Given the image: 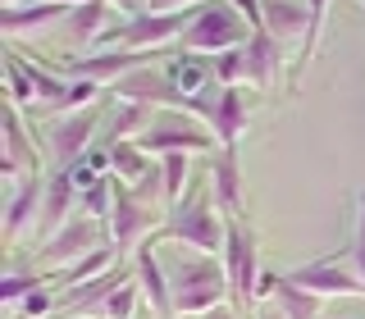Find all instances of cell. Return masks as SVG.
<instances>
[{
	"instance_id": "cell-32",
	"label": "cell",
	"mask_w": 365,
	"mask_h": 319,
	"mask_svg": "<svg viewBox=\"0 0 365 319\" xmlns=\"http://www.w3.org/2000/svg\"><path fill=\"white\" fill-rule=\"evenodd\" d=\"M9 105H32L37 100V87H32V78H28V68H23V60H9Z\"/></svg>"
},
{
	"instance_id": "cell-12",
	"label": "cell",
	"mask_w": 365,
	"mask_h": 319,
	"mask_svg": "<svg viewBox=\"0 0 365 319\" xmlns=\"http://www.w3.org/2000/svg\"><path fill=\"white\" fill-rule=\"evenodd\" d=\"M64 0H32V5H5V14H0V28H5V37H28V32H46L55 28V23L68 19Z\"/></svg>"
},
{
	"instance_id": "cell-33",
	"label": "cell",
	"mask_w": 365,
	"mask_h": 319,
	"mask_svg": "<svg viewBox=\"0 0 365 319\" xmlns=\"http://www.w3.org/2000/svg\"><path fill=\"white\" fill-rule=\"evenodd\" d=\"M83 205H87V214H91V219H101V214H110V205H114V182L96 178L91 187H83Z\"/></svg>"
},
{
	"instance_id": "cell-14",
	"label": "cell",
	"mask_w": 365,
	"mask_h": 319,
	"mask_svg": "<svg viewBox=\"0 0 365 319\" xmlns=\"http://www.w3.org/2000/svg\"><path fill=\"white\" fill-rule=\"evenodd\" d=\"M133 278H137V288L146 292V301H151L155 315H165V319L174 315V292H169V278L155 265V246L151 242H142L133 251Z\"/></svg>"
},
{
	"instance_id": "cell-34",
	"label": "cell",
	"mask_w": 365,
	"mask_h": 319,
	"mask_svg": "<svg viewBox=\"0 0 365 319\" xmlns=\"http://www.w3.org/2000/svg\"><path fill=\"white\" fill-rule=\"evenodd\" d=\"M37 288H41V273H9V278L0 283V296H5V305H14L19 296H28Z\"/></svg>"
},
{
	"instance_id": "cell-25",
	"label": "cell",
	"mask_w": 365,
	"mask_h": 319,
	"mask_svg": "<svg viewBox=\"0 0 365 319\" xmlns=\"http://www.w3.org/2000/svg\"><path fill=\"white\" fill-rule=\"evenodd\" d=\"M146 123H151V105H146V100H128V105L110 119V142H137V137L146 132Z\"/></svg>"
},
{
	"instance_id": "cell-23",
	"label": "cell",
	"mask_w": 365,
	"mask_h": 319,
	"mask_svg": "<svg viewBox=\"0 0 365 319\" xmlns=\"http://www.w3.org/2000/svg\"><path fill=\"white\" fill-rule=\"evenodd\" d=\"M210 123H215V137H220V146H237V137H242V128H247V105H242V91H237V87H224Z\"/></svg>"
},
{
	"instance_id": "cell-37",
	"label": "cell",
	"mask_w": 365,
	"mask_h": 319,
	"mask_svg": "<svg viewBox=\"0 0 365 319\" xmlns=\"http://www.w3.org/2000/svg\"><path fill=\"white\" fill-rule=\"evenodd\" d=\"M182 5H205V0H146V14H174Z\"/></svg>"
},
{
	"instance_id": "cell-41",
	"label": "cell",
	"mask_w": 365,
	"mask_h": 319,
	"mask_svg": "<svg viewBox=\"0 0 365 319\" xmlns=\"http://www.w3.org/2000/svg\"><path fill=\"white\" fill-rule=\"evenodd\" d=\"M260 319H274V315H260ZM279 319H283V315H279Z\"/></svg>"
},
{
	"instance_id": "cell-21",
	"label": "cell",
	"mask_w": 365,
	"mask_h": 319,
	"mask_svg": "<svg viewBox=\"0 0 365 319\" xmlns=\"http://www.w3.org/2000/svg\"><path fill=\"white\" fill-rule=\"evenodd\" d=\"M41 197H46V182L37 174H28V178L14 182V201H9V214H5V233L9 237H19L23 228H28L32 214H41Z\"/></svg>"
},
{
	"instance_id": "cell-29",
	"label": "cell",
	"mask_w": 365,
	"mask_h": 319,
	"mask_svg": "<svg viewBox=\"0 0 365 319\" xmlns=\"http://www.w3.org/2000/svg\"><path fill=\"white\" fill-rule=\"evenodd\" d=\"M160 174H165V205L182 201V182H187V151L160 155Z\"/></svg>"
},
{
	"instance_id": "cell-7",
	"label": "cell",
	"mask_w": 365,
	"mask_h": 319,
	"mask_svg": "<svg viewBox=\"0 0 365 319\" xmlns=\"http://www.w3.org/2000/svg\"><path fill=\"white\" fill-rule=\"evenodd\" d=\"M160 51H110V55H68L60 64L68 78H87V83H119L123 73H137L151 64Z\"/></svg>"
},
{
	"instance_id": "cell-15",
	"label": "cell",
	"mask_w": 365,
	"mask_h": 319,
	"mask_svg": "<svg viewBox=\"0 0 365 319\" xmlns=\"http://www.w3.org/2000/svg\"><path fill=\"white\" fill-rule=\"evenodd\" d=\"M128 283V269L114 260V269H106V273H96V278H87V283H73V288L64 292V305H68V315L73 319H91V310H96L101 301L114 292V288H123Z\"/></svg>"
},
{
	"instance_id": "cell-36",
	"label": "cell",
	"mask_w": 365,
	"mask_h": 319,
	"mask_svg": "<svg viewBox=\"0 0 365 319\" xmlns=\"http://www.w3.org/2000/svg\"><path fill=\"white\" fill-rule=\"evenodd\" d=\"M237 9H242V19L251 23V28L265 23V0H237Z\"/></svg>"
},
{
	"instance_id": "cell-30",
	"label": "cell",
	"mask_w": 365,
	"mask_h": 319,
	"mask_svg": "<svg viewBox=\"0 0 365 319\" xmlns=\"http://www.w3.org/2000/svg\"><path fill=\"white\" fill-rule=\"evenodd\" d=\"M110 260H119V251H114V246H96L91 256L78 260L73 269H60V283H68V288H73V283H87V278H96V269L110 265Z\"/></svg>"
},
{
	"instance_id": "cell-22",
	"label": "cell",
	"mask_w": 365,
	"mask_h": 319,
	"mask_svg": "<svg viewBox=\"0 0 365 319\" xmlns=\"http://www.w3.org/2000/svg\"><path fill=\"white\" fill-rule=\"evenodd\" d=\"M169 83L182 96H210L215 91V64L197 60V55H178V60H169Z\"/></svg>"
},
{
	"instance_id": "cell-26",
	"label": "cell",
	"mask_w": 365,
	"mask_h": 319,
	"mask_svg": "<svg viewBox=\"0 0 365 319\" xmlns=\"http://www.w3.org/2000/svg\"><path fill=\"white\" fill-rule=\"evenodd\" d=\"M324 9H329V0H306V14H311V28H306V41H302V55H297V64H292V73H288V83L297 87V78L306 73V64L315 60V51H319V28H324Z\"/></svg>"
},
{
	"instance_id": "cell-4",
	"label": "cell",
	"mask_w": 365,
	"mask_h": 319,
	"mask_svg": "<svg viewBox=\"0 0 365 319\" xmlns=\"http://www.w3.org/2000/svg\"><path fill=\"white\" fill-rule=\"evenodd\" d=\"M160 237H169V242H187V246L205 251V256H215V251L224 246V228L215 224L210 201H205V197H187V205H174L169 224H160Z\"/></svg>"
},
{
	"instance_id": "cell-40",
	"label": "cell",
	"mask_w": 365,
	"mask_h": 319,
	"mask_svg": "<svg viewBox=\"0 0 365 319\" xmlns=\"http://www.w3.org/2000/svg\"><path fill=\"white\" fill-rule=\"evenodd\" d=\"M174 319H197V315H174Z\"/></svg>"
},
{
	"instance_id": "cell-6",
	"label": "cell",
	"mask_w": 365,
	"mask_h": 319,
	"mask_svg": "<svg viewBox=\"0 0 365 319\" xmlns=\"http://www.w3.org/2000/svg\"><path fill=\"white\" fill-rule=\"evenodd\" d=\"M91 137H96V114L91 110H73V114H64V119H55L51 132H46V146H51L55 169H73L78 160L87 155Z\"/></svg>"
},
{
	"instance_id": "cell-28",
	"label": "cell",
	"mask_w": 365,
	"mask_h": 319,
	"mask_svg": "<svg viewBox=\"0 0 365 319\" xmlns=\"http://www.w3.org/2000/svg\"><path fill=\"white\" fill-rule=\"evenodd\" d=\"M91 319H137V278H128L123 288H114L106 301L91 310Z\"/></svg>"
},
{
	"instance_id": "cell-31",
	"label": "cell",
	"mask_w": 365,
	"mask_h": 319,
	"mask_svg": "<svg viewBox=\"0 0 365 319\" xmlns=\"http://www.w3.org/2000/svg\"><path fill=\"white\" fill-rule=\"evenodd\" d=\"M247 73V60H242V46L237 51H220L215 55V83L220 87H237V78Z\"/></svg>"
},
{
	"instance_id": "cell-1",
	"label": "cell",
	"mask_w": 365,
	"mask_h": 319,
	"mask_svg": "<svg viewBox=\"0 0 365 319\" xmlns=\"http://www.w3.org/2000/svg\"><path fill=\"white\" fill-rule=\"evenodd\" d=\"M251 23L242 19V9L224 5V0H205L197 5V19L187 23V32H182V51L197 55V51H237V46L251 41Z\"/></svg>"
},
{
	"instance_id": "cell-24",
	"label": "cell",
	"mask_w": 365,
	"mask_h": 319,
	"mask_svg": "<svg viewBox=\"0 0 365 319\" xmlns=\"http://www.w3.org/2000/svg\"><path fill=\"white\" fill-rule=\"evenodd\" d=\"M319 301H324V296H315V292L297 288L292 278H283V273H279V288H274V305H279V315H283V319H319Z\"/></svg>"
},
{
	"instance_id": "cell-8",
	"label": "cell",
	"mask_w": 365,
	"mask_h": 319,
	"mask_svg": "<svg viewBox=\"0 0 365 319\" xmlns=\"http://www.w3.org/2000/svg\"><path fill=\"white\" fill-rule=\"evenodd\" d=\"M101 246V228L96 219H68L55 237H46V246H41V265H51V269H64V265H78L83 256H91V251Z\"/></svg>"
},
{
	"instance_id": "cell-42",
	"label": "cell",
	"mask_w": 365,
	"mask_h": 319,
	"mask_svg": "<svg viewBox=\"0 0 365 319\" xmlns=\"http://www.w3.org/2000/svg\"><path fill=\"white\" fill-rule=\"evenodd\" d=\"M361 5H365V0H361Z\"/></svg>"
},
{
	"instance_id": "cell-19",
	"label": "cell",
	"mask_w": 365,
	"mask_h": 319,
	"mask_svg": "<svg viewBox=\"0 0 365 319\" xmlns=\"http://www.w3.org/2000/svg\"><path fill=\"white\" fill-rule=\"evenodd\" d=\"M260 28L269 32L279 46H292L297 37L306 41V28H311V14H306L297 0H265V23Z\"/></svg>"
},
{
	"instance_id": "cell-5",
	"label": "cell",
	"mask_w": 365,
	"mask_h": 319,
	"mask_svg": "<svg viewBox=\"0 0 365 319\" xmlns=\"http://www.w3.org/2000/svg\"><path fill=\"white\" fill-rule=\"evenodd\" d=\"M155 228V214L146 201H137V192L119 187L114 182V205H110V246L119 251V260L128 256V251L142 246V237Z\"/></svg>"
},
{
	"instance_id": "cell-17",
	"label": "cell",
	"mask_w": 365,
	"mask_h": 319,
	"mask_svg": "<svg viewBox=\"0 0 365 319\" xmlns=\"http://www.w3.org/2000/svg\"><path fill=\"white\" fill-rule=\"evenodd\" d=\"M242 60H247V83H256V87H269L274 78H279V64H283V46L269 37L265 28H256L251 32V41L242 46Z\"/></svg>"
},
{
	"instance_id": "cell-2",
	"label": "cell",
	"mask_w": 365,
	"mask_h": 319,
	"mask_svg": "<svg viewBox=\"0 0 365 319\" xmlns=\"http://www.w3.org/2000/svg\"><path fill=\"white\" fill-rule=\"evenodd\" d=\"M169 292H174V315H205L224 301L228 273L215 260H182L169 278Z\"/></svg>"
},
{
	"instance_id": "cell-39",
	"label": "cell",
	"mask_w": 365,
	"mask_h": 319,
	"mask_svg": "<svg viewBox=\"0 0 365 319\" xmlns=\"http://www.w3.org/2000/svg\"><path fill=\"white\" fill-rule=\"evenodd\" d=\"M197 319H233V310H228V305H210V310L197 315Z\"/></svg>"
},
{
	"instance_id": "cell-10",
	"label": "cell",
	"mask_w": 365,
	"mask_h": 319,
	"mask_svg": "<svg viewBox=\"0 0 365 319\" xmlns=\"http://www.w3.org/2000/svg\"><path fill=\"white\" fill-rule=\"evenodd\" d=\"M342 256H329V260H311V265L302 269H288L283 278H292L297 288L315 292V296H365V283L351 278L347 269H338Z\"/></svg>"
},
{
	"instance_id": "cell-13",
	"label": "cell",
	"mask_w": 365,
	"mask_h": 319,
	"mask_svg": "<svg viewBox=\"0 0 365 319\" xmlns=\"http://www.w3.org/2000/svg\"><path fill=\"white\" fill-rule=\"evenodd\" d=\"M73 197H78V182L68 169H55L46 178V197H41V214H37V233L55 237L60 228L68 224V210H73Z\"/></svg>"
},
{
	"instance_id": "cell-11",
	"label": "cell",
	"mask_w": 365,
	"mask_h": 319,
	"mask_svg": "<svg viewBox=\"0 0 365 319\" xmlns=\"http://www.w3.org/2000/svg\"><path fill=\"white\" fill-rule=\"evenodd\" d=\"M137 146H142L146 155H174V151H210L215 137L192 128L187 119H160L155 128H146L137 137Z\"/></svg>"
},
{
	"instance_id": "cell-20",
	"label": "cell",
	"mask_w": 365,
	"mask_h": 319,
	"mask_svg": "<svg viewBox=\"0 0 365 319\" xmlns=\"http://www.w3.org/2000/svg\"><path fill=\"white\" fill-rule=\"evenodd\" d=\"M106 0H83V5H73L68 9V19H64V37L83 51V46L91 41H101L106 37Z\"/></svg>"
},
{
	"instance_id": "cell-35",
	"label": "cell",
	"mask_w": 365,
	"mask_h": 319,
	"mask_svg": "<svg viewBox=\"0 0 365 319\" xmlns=\"http://www.w3.org/2000/svg\"><path fill=\"white\" fill-rule=\"evenodd\" d=\"M351 260H356V273L365 283V192L356 197V237H351Z\"/></svg>"
},
{
	"instance_id": "cell-27",
	"label": "cell",
	"mask_w": 365,
	"mask_h": 319,
	"mask_svg": "<svg viewBox=\"0 0 365 319\" xmlns=\"http://www.w3.org/2000/svg\"><path fill=\"white\" fill-rule=\"evenodd\" d=\"M110 169H114L119 178L137 182V178H142L151 164H146V151H142L137 142H110Z\"/></svg>"
},
{
	"instance_id": "cell-38",
	"label": "cell",
	"mask_w": 365,
	"mask_h": 319,
	"mask_svg": "<svg viewBox=\"0 0 365 319\" xmlns=\"http://www.w3.org/2000/svg\"><path fill=\"white\" fill-rule=\"evenodd\" d=\"M46 310H51V296H46V292H28V301H23V315L37 319V315H46Z\"/></svg>"
},
{
	"instance_id": "cell-9",
	"label": "cell",
	"mask_w": 365,
	"mask_h": 319,
	"mask_svg": "<svg viewBox=\"0 0 365 319\" xmlns=\"http://www.w3.org/2000/svg\"><path fill=\"white\" fill-rule=\"evenodd\" d=\"M187 32V14H133L119 32H106L101 41H119V46H146V51H160L174 37Z\"/></svg>"
},
{
	"instance_id": "cell-18",
	"label": "cell",
	"mask_w": 365,
	"mask_h": 319,
	"mask_svg": "<svg viewBox=\"0 0 365 319\" xmlns=\"http://www.w3.org/2000/svg\"><path fill=\"white\" fill-rule=\"evenodd\" d=\"M210 182H215L220 210L228 219H237V214H242V174H237V151L233 146H224V151L210 160Z\"/></svg>"
},
{
	"instance_id": "cell-3",
	"label": "cell",
	"mask_w": 365,
	"mask_h": 319,
	"mask_svg": "<svg viewBox=\"0 0 365 319\" xmlns=\"http://www.w3.org/2000/svg\"><path fill=\"white\" fill-rule=\"evenodd\" d=\"M224 273H228V292L233 305H256V278H260V260H256V233L242 219L224 224Z\"/></svg>"
},
{
	"instance_id": "cell-16",
	"label": "cell",
	"mask_w": 365,
	"mask_h": 319,
	"mask_svg": "<svg viewBox=\"0 0 365 319\" xmlns=\"http://www.w3.org/2000/svg\"><path fill=\"white\" fill-rule=\"evenodd\" d=\"M0 169H5V182H19V178L37 174V151H32L28 132H23V123H19V105L5 110V164Z\"/></svg>"
}]
</instances>
